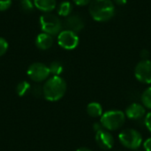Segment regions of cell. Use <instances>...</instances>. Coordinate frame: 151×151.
Wrapping results in <instances>:
<instances>
[{"instance_id": "7", "label": "cell", "mask_w": 151, "mask_h": 151, "mask_svg": "<svg viewBox=\"0 0 151 151\" xmlns=\"http://www.w3.org/2000/svg\"><path fill=\"white\" fill-rule=\"evenodd\" d=\"M79 36L76 33L70 30H63L58 35V45L67 50H74L79 44Z\"/></svg>"}, {"instance_id": "6", "label": "cell", "mask_w": 151, "mask_h": 151, "mask_svg": "<svg viewBox=\"0 0 151 151\" xmlns=\"http://www.w3.org/2000/svg\"><path fill=\"white\" fill-rule=\"evenodd\" d=\"M28 77L35 81V82H42L48 79V77L50 74L49 66L42 63H34L32 64L27 72Z\"/></svg>"}, {"instance_id": "15", "label": "cell", "mask_w": 151, "mask_h": 151, "mask_svg": "<svg viewBox=\"0 0 151 151\" xmlns=\"http://www.w3.org/2000/svg\"><path fill=\"white\" fill-rule=\"evenodd\" d=\"M72 11H73V5L68 1H64L60 3V4L58 7V15L63 17H68L69 15H71Z\"/></svg>"}, {"instance_id": "17", "label": "cell", "mask_w": 151, "mask_h": 151, "mask_svg": "<svg viewBox=\"0 0 151 151\" xmlns=\"http://www.w3.org/2000/svg\"><path fill=\"white\" fill-rule=\"evenodd\" d=\"M141 100H142V103L145 108L151 110V87L147 88L142 92Z\"/></svg>"}, {"instance_id": "12", "label": "cell", "mask_w": 151, "mask_h": 151, "mask_svg": "<svg viewBox=\"0 0 151 151\" xmlns=\"http://www.w3.org/2000/svg\"><path fill=\"white\" fill-rule=\"evenodd\" d=\"M53 37L50 35H48L46 33H41L39 34L35 38V45L38 49L46 50L50 49L53 44Z\"/></svg>"}, {"instance_id": "27", "label": "cell", "mask_w": 151, "mask_h": 151, "mask_svg": "<svg viewBox=\"0 0 151 151\" xmlns=\"http://www.w3.org/2000/svg\"><path fill=\"white\" fill-rule=\"evenodd\" d=\"M102 128H104L103 126H102V124H101V123H98V122L95 123L94 126H93V129H94L95 132H97V131H99V130L102 129Z\"/></svg>"}, {"instance_id": "1", "label": "cell", "mask_w": 151, "mask_h": 151, "mask_svg": "<svg viewBox=\"0 0 151 151\" xmlns=\"http://www.w3.org/2000/svg\"><path fill=\"white\" fill-rule=\"evenodd\" d=\"M92 19L97 22H105L115 15V5L111 0H92L88 6Z\"/></svg>"}, {"instance_id": "8", "label": "cell", "mask_w": 151, "mask_h": 151, "mask_svg": "<svg viewBox=\"0 0 151 151\" xmlns=\"http://www.w3.org/2000/svg\"><path fill=\"white\" fill-rule=\"evenodd\" d=\"M134 76L142 83L151 84V60L140 61L135 66Z\"/></svg>"}, {"instance_id": "20", "label": "cell", "mask_w": 151, "mask_h": 151, "mask_svg": "<svg viewBox=\"0 0 151 151\" xmlns=\"http://www.w3.org/2000/svg\"><path fill=\"white\" fill-rule=\"evenodd\" d=\"M8 50V42L7 41L3 38V37H0V57L4 55L5 52L7 51Z\"/></svg>"}, {"instance_id": "10", "label": "cell", "mask_w": 151, "mask_h": 151, "mask_svg": "<svg viewBox=\"0 0 151 151\" xmlns=\"http://www.w3.org/2000/svg\"><path fill=\"white\" fill-rule=\"evenodd\" d=\"M84 20L78 14H71L66 17L65 20V27L66 30L73 31L74 33H79L84 28Z\"/></svg>"}, {"instance_id": "11", "label": "cell", "mask_w": 151, "mask_h": 151, "mask_svg": "<svg viewBox=\"0 0 151 151\" xmlns=\"http://www.w3.org/2000/svg\"><path fill=\"white\" fill-rule=\"evenodd\" d=\"M126 117L132 120H138L142 119L145 114V107L142 104H140L138 103H133L131 104L126 110Z\"/></svg>"}, {"instance_id": "30", "label": "cell", "mask_w": 151, "mask_h": 151, "mask_svg": "<svg viewBox=\"0 0 151 151\" xmlns=\"http://www.w3.org/2000/svg\"><path fill=\"white\" fill-rule=\"evenodd\" d=\"M136 151H137V150H136Z\"/></svg>"}, {"instance_id": "28", "label": "cell", "mask_w": 151, "mask_h": 151, "mask_svg": "<svg viewBox=\"0 0 151 151\" xmlns=\"http://www.w3.org/2000/svg\"><path fill=\"white\" fill-rule=\"evenodd\" d=\"M114 3L119 5H125L127 3V0H114Z\"/></svg>"}, {"instance_id": "26", "label": "cell", "mask_w": 151, "mask_h": 151, "mask_svg": "<svg viewBox=\"0 0 151 151\" xmlns=\"http://www.w3.org/2000/svg\"><path fill=\"white\" fill-rule=\"evenodd\" d=\"M143 148H144L145 151H151V138H148L144 142Z\"/></svg>"}, {"instance_id": "16", "label": "cell", "mask_w": 151, "mask_h": 151, "mask_svg": "<svg viewBox=\"0 0 151 151\" xmlns=\"http://www.w3.org/2000/svg\"><path fill=\"white\" fill-rule=\"evenodd\" d=\"M49 69L51 74H53V76H59L64 70L63 65L58 62V61H53L49 65Z\"/></svg>"}, {"instance_id": "18", "label": "cell", "mask_w": 151, "mask_h": 151, "mask_svg": "<svg viewBox=\"0 0 151 151\" xmlns=\"http://www.w3.org/2000/svg\"><path fill=\"white\" fill-rule=\"evenodd\" d=\"M31 90V86L30 84L24 81H21L19 82L18 85H17V88H16V91H17V94L18 96H24L28 91Z\"/></svg>"}, {"instance_id": "25", "label": "cell", "mask_w": 151, "mask_h": 151, "mask_svg": "<svg viewBox=\"0 0 151 151\" xmlns=\"http://www.w3.org/2000/svg\"><path fill=\"white\" fill-rule=\"evenodd\" d=\"M140 56H141V58H142V60H147V59H149V58H150V51H149L148 50L144 49V50H142L141 51Z\"/></svg>"}, {"instance_id": "29", "label": "cell", "mask_w": 151, "mask_h": 151, "mask_svg": "<svg viewBox=\"0 0 151 151\" xmlns=\"http://www.w3.org/2000/svg\"><path fill=\"white\" fill-rule=\"evenodd\" d=\"M76 151H92L90 149H88V148H85V147H81V148H79Z\"/></svg>"}, {"instance_id": "2", "label": "cell", "mask_w": 151, "mask_h": 151, "mask_svg": "<svg viewBox=\"0 0 151 151\" xmlns=\"http://www.w3.org/2000/svg\"><path fill=\"white\" fill-rule=\"evenodd\" d=\"M43 96L50 102L60 100L66 92V82L60 76H52L46 81L42 87Z\"/></svg>"}, {"instance_id": "13", "label": "cell", "mask_w": 151, "mask_h": 151, "mask_svg": "<svg viewBox=\"0 0 151 151\" xmlns=\"http://www.w3.org/2000/svg\"><path fill=\"white\" fill-rule=\"evenodd\" d=\"M34 4L38 10L46 13L52 12L57 6L56 0H34Z\"/></svg>"}, {"instance_id": "4", "label": "cell", "mask_w": 151, "mask_h": 151, "mask_svg": "<svg viewBox=\"0 0 151 151\" xmlns=\"http://www.w3.org/2000/svg\"><path fill=\"white\" fill-rule=\"evenodd\" d=\"M40 26L43 33L50 35H58L62 31V22L60 19L52 13H44L40 17Z\"/></svg>"}, {"instance_id": "21", "label": "cell", "mask_w": 151, "mask_h": 151, "mask_svg": "<svg viewBox=\"0 0 151 151\" xmlns=\"http://www.w3.org/2000/svg\"><path fill=\"white\" fill-rule=\"evenodd\" d=\"M31 91H32V94L34 95V96H35V97H41L42 96H43L42 88H41L40 86H35L34 88H31Z\"/></svg>"}, {"instance_id": "24", "label": "cell", "mask_w": 151, "mask_h": 151, "mask_svg": "<svg viewBox=\"0 0 151 151\" xmlns=\"http://www.w3.org/2000/svg\"><path fill=\"white\" fill-rule=\"evenodd\" d=\"M92 0H73L74 4L76 5H79V6H85V5H88L91 3Z\"/></svg>"}, {"instance_id": "14", "label": "cell", "mask_w": 151, "mask_h": 151, "mask_svg": "<svg viewBox=\"0 0 151 151\" xmlns=\"http://www.w3.org/2000/svg\"><path fill=\"white\" fill-rule=\"evenodd\" d=\"M87 112L92 118H98L102 116L103 113V106L96 102H92L87 106Z\"/></svg>"}, {"instance_id": "22", "label": "cell", "mask_w": 151, "mask_h": 151, "mask_svg": "<svg viewBox=\"0 0 151 151\" xmlns=\"http://www.w3.org/2000/svg\"><path fill=\"white\" fill-rule=\"evenodd\" d=\"M12 5V0H0V12L8 10Z\"/></svg>"}, {"instance_id": "9", "label": "cell", "mask_w": 151, "mask_h": 151, "mask_svg": "<svg viewBox=\"0 0 151 151\" xmlns=\"http://www.w3.org/2000/svg\"><path fill=\"white\" fill-rule=\"evenodd\" d=\"M96 142L99 148L104 150H110L114 145V138L111 134L104 128L96 132Z\"/></svg>"}, {"instance_id": "23", "label": "cell", "mask_w": 151, "mask_h": 151, "mask_svg": "<svg viewBox=\"0 0 151 151\" xmlns=\"http://www.w3.org/2000/svg\"><path fill=\"white\" fill-rule=\"evenodd\" d=\"M144 124L146 126V127L148 128V130L151 133V111L149 112L144 119Z\"/></svg>"}, {"instance_id": "3", "label": "cell", "mask_w": 151, "mask_h": 151, "mask_svg": "<svg viewBox=\"0 0 151 151\" xmlns=\"http://www.w3.org/2000/svg\"><path fill=\"white\" fill-rule=\"evenodd\" d=\"M126 121L125 112L119 110H112L104 112L100 119L103 127L109 131H114L121 128Z\"/></svg>"}, {"instance_id": "19", "label": "cell", "mask_w": 151, "mask_h": 151, "mask_svg": "<svg viewBox=\"0 0 151 151\" xmlns=\"http://www.w3.org/2000/svg\"><path fill=\"white\" fill-rule=\"evenodd\" d=\"M35 7L34 0H20V8L25 12H30Z\"/></svg>"}, {"instance_id": "5", "label": "cell", "mask_w": 151, "mask_h": 151, "mask_svg": "<svg viewBox=\"0 0 151 151\" xmlns=\"http://www.w3.org/2000/svg\"><path fill=\"white\" fill-rule=\"evenodd\" d=\"M120 143L130 150H137L142 144V136L135 129H125L119 134Z\"/></svg>"}]
</instances>
